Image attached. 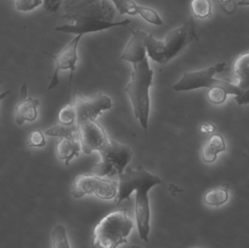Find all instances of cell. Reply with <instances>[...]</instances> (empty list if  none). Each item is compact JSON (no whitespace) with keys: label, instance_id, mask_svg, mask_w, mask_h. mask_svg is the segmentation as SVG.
I'll use <instances>...</instances> for the list:
<instances>
[{"label":"cell","instance_id":"44dd1931","mask_svg":"<svg viewBox=\"0 0 249 248\" xmlns=\"http://www.w3.org/2000/svg\"><path fill=\"white\" fill-rule=\"evenodd\" d=\"M228 192L225 188L212 189L205 195V203L212 206L223 205L228 199Z\"/></svg>","mask_w":249,"mask_h":248},{"label":"cell","instance_id":"9c48e42d","mask_svg":"<svg viewBox=\"0 0 249 248\" xmlns=\"http://www.w3.org/2000/svg\"><path fill=\"white\" fill-rule=\"evenodd\" d=\"M198 40L196 22L190 17L179 27L170 31L163 40L165 60L168 64L192 42Z\"/></svg>","mask_w":249,"mask_h":248},{"label":"cell","instance_id":"52a82bcc","mask_svg":"<svg viewBox=\"0 0 249 248\" xmlns=\"http://www.w3.org/2000/svg\"><path fill=\"white\" fill-rule=\"evenodd\" d=\"M118 183L92 174H79L74 178L71 195L80 199L86 195H94L105 200L113 199L118 193Z\"/></svg>","mask_w":249,"mask_h":248},{"label":"cell","instance_id":"8fae6325","mask_svg":"<svg viewBox=\"0 0 249 248\" xmlns=\"http://www.w3.org/2000/svg\"><path fill=\"white\" fill-rule=\"evenodd\" d=\"M82 149L85 154H90L93 151L103 149L110 140L99 122L87 120L77 124Z\"/></svg>","mask_w":249,"mask_h":248},{"label":"cell","instance_id":"d6986e66","mask_svg":"<svg viewBox=\"0 0 249 248\" xmlns=\"http://www.w3.org/2000/svg\"><path fill=\"white\" fill-rule=\"evenodd\" d=\"M78 132V127L77 123L72 125H64L60 123L55 125L45 131V135L51 137H59V138H74V133Z\"/></svg>","mask_w":249,"mask_h":248},{"label":"cell","instance_id":"4fadbf2b","mask_svg":"<svg viewBox=\"0 0 249 248\" xmlns=\"http://www.w3.org/2000/svg\"><path fill=\"white\" fill-rule=\"evenodd\" d=\"M28 87L23 83L20 87V99L15 107V122L21 126L25 122H34L38 116L37 108L40 104L39 99L28 97Z\"/></svg>","mask_w":249,"mask_h":248},{"label":"cell","instance_id":"8992f818","mask_svg":"<svg viewBox=\"0 0 249 248\" xmlns=\"http://www.w3.org/2000/svg\"><path fill=\"white\" fill-rule=\"evenodd\" d=\"M99 152L102 160L93 165L92 174L102 178L122 174L133 155V150L129 146L115 140H110L109 144Z\"/></svg>","mask_w":249,"mask_h":248},{"label":"cell","instance_id":"cb8c5ba5","mask_svg":"<svg viewBox=\"0 0 249 248\" xmlns=\"http://www.w3.org/2000/svg\"><path fill=\"white\" fill-rule=\"evenodd\" d=\"M58 120L64 125H72L76 123V112L72 103H67L63 106L58 113Z\"/></svg>","mask_w":249,"mask_h":248},{"label":"cell","instance_id":"30bf717a","mask_svg":"<svg viewBox=\"0 0 249 248\" xmlns=\"http://www.w3.org/2000/svg\"><path fill=\"white\" fill-rule=\"evenodd\" d=\"M82 37L83 35H76L75 37L57 55L45 52L46 55L53 59L55 63V68L48 85V90H53L59 84V72L63 70H70V87L71 86L73 75L77 68V63L78 61L77 49Z\"/></svg>","mask_w":249,"mask_h":248},{"label":"cell","instance_id":"4dcf8cb0","mask_svg":"<svg viewBox=\"0 0 249 248\" xmlns=\"http://www.w3.org/2000/svg\"><path fill=\"white\" fill-rule=\"evenodd\" d=\"M9 93H10V90H7V91L4 92V93H1V84H0V100L5 99V98L8 96Z\"/></svg>","mask_w":249,"mask_h":248},{"label":"cell","instance_id":"ffe728a7","mask_svg":"<svg viewBox=\"0 0 249 248\" xmlns=\"http://www.w3.org/2000/svg\"><path fill=\"white\" fill-rule=\"evenodd\" d=\"M121 15L141 16L143 6L139 5L133 0H110Z\"/></svg>","mask_w":249,"mask_h":248},{"label":"cell","instance_id":"7402d4cb","mask_svg":"<svg viewBox=\"0 0 249 248\" xmlns=\"http://www.w3.org/2000/svg\"><path fill=\"white\" fill-rule=\"evenodd\" d=\"M190 7L193 16L197 18H206L212 15L211 0H192Z\"/></svg>","mask_w":249,"mask_h":248},{"label":"cell","instance_id":"e0dca14e","mask_svg":"<svg viewBox=\"0 0 249 248\" xmlns=\"http://www.w3.org/2000/svg\"><path fill=\"white\" fill-rule=\"evenodd\" d=\"M146 52L150 59L160 65L167 64L163 40L157 39L152 33L148 34L146 39Z\"/></svg>","mask_w":249,"mask_h":248},{"label":"cell","instance_id":"83f0119b","mask_svg":"<svg viewBox=\"0 0 249 248\" xmlns=\"http://www.w3.org/2000/svg\"><path fill=\"white\" fill-rule=\"evenodd\" d=\"M64 0H42L44 9L49 13L58 11Z\"/></svg>","mask_w":249,"mask_h":248},{"label":"cell","instance_id":"d4e9b609","mask_svg":"<svg viewBox=\"0 0 249 248\" xmlns=\"http://www.w3.org/2000/svg\"><path fill=\"white\" fill-rule=\"evenodd\" d=\"M28 147L42 148L46 145L45 133L39 129L32 130L28 136Z\"/></svg>","mask_w":249,"mask_h":248},{"label":"cell","instance_id":"1f68e13d","mask_svg":"<svg viewBox=\"0 0 249 248\" xmlns=\"http://www.w3.org/2000/svg\"><path fill=\"white\" fill-rule=\"evenodd\" d=\"M237 4L238 6H249V0H240Z\"/></svg>","mask_w":249,"mask_h":248},{"label":"cell","instance_id":"277c9868","mask_svg":"<svg viewBox=\"0 0 249 248\" xmlns=\"http://www.w3.org/2000/svg\"><path fill=\"white\" fill-rule=\"evenodd\" d=\"M225 66L226 64L225 62L219 63L200 71L184 72L179 81L173 86L172 89L177 92H181L190 91L202 87L212 88L220 87L225 89L228 94L239 96L243 90L238 85L232 84L228 80H218L213 77L215 74L223 71Z\"/></svg>","mask_w":249,"mask_h":248},{"label":"cell","instance_id":"5bb4252c","mask_svg":"<svg viewBox=\"0 0 249 248\" xmlns=\"http://www.w3.org/2000/svg\"><path fill=\"white\" fill-rule=\"evenodd\" d=\"M130 32L132 35L131 38L127 42L120 58L122 61L133 64L148 58L146 52V39L148 34L142 29H130Z\"/></svg>","mask_w":249,"mask_h":248},{"label":"cell","instance_id":"3957f363","mask_svg":"<svg viewBox=\"0 0 249 248\" xmlns=\"http://www.w3.org/2000/svg\"><path fill=\"white\" fill-rule=\"evenodd\" d=\"M133 223L127 215V210L111 212L104 217L92 233V247L115 248L127 243V237L133 230Z\"/></svg>","mask_w":249,"mask_h":248},{"label":"cell","instance_id":"7a4b0ae2","mask_svg":"<svg viewBox=\"0 0 249 248\" xmlns=\"http://www.w3.org/2000/svg\"><path fill=\"white\" fill-rule=\"evenodd\" d=\"M132 65L131 78L124 90L131 101L135 118L146 131L150 110L149 89L152 85L154 72L148 58Z\"/></svg>","mask_w":249,"mask_h":248},{"label":"cell","instance_id":"9a60e30c","mask_svg":"<svg viewBox=\"0 0 249 248\" xmlns=\"http://www.w3.org/2000/svg\"><path fill=\"white\" fill-rule=\"evenodd\" d=\"M81 149L80 141H76L75 138H62L57 143L55 152L57 157L65 162L66 166H69L74 157H79Z\"/></svg>","mask_w":249,"mask_h":248},{"label":"cell","instance_id":"f546056e","mask_svg":"<svg viewBox=\"0 0 249 248\" xmlns=\"http://www.w3.org/2000/svg\"><path fill=\"white\" fill-rule=\"evenodd\" d=\"M215 126L212 124H205L200 127V131L203 133H212L215 131Z\"/></svg>","mask_w":249,"mask_h":248},{"label":"cell","instance_id":"484cf974","mask_svg":"<svg viewBox=\"0 0 249 248\" xmlns=\"http://www.w3.org/2000/svg\"><path fill=\"white\" fill-rule=\"evenodd\" d=\"M227 95L228 93L222 87H213L209 88V91L208 92V99L215 104H220L226 100Z\"/></svg>","mask_w":249,"mask_h":248},{"label":"cell","instance_id":"ac0fdd59","mask_svg":"<svg viewBox=\"0 0 249 248\" xmlns=\"http://www.w3.org/2000/svg\"><path fill=\"white\" fill-rule=\"evenodd\" d=\"M234 71L238 79V87L242 90L249 89V51L240 55L235 64Z\"/></svg>","mask_w":249,"mask_h":248},{"label":"cell","instance_id":"4316f807","mask_svg":"<svg viewBox=\"0 0 249 248\" xmlns=\"http://www.w3.org/2000/svg\"><path fill=\"white\" fill-rule=\"evenodd\" d=\"M16 7L20 12H30L42 4V0H15Z\"/></svg>","mask_w":249,"mask_h":248},{"label":"cell","instance_id":"d6a6232c","mask_svg":"<svg viewBox=\"0 0 249 248\" xmlns=\"http://www.w3.org/2000/svg\"><path fill=\"white\" fill-rule=\"evenodd\" d=\"M231 1V0H221V1H222V2H223V3H228Z\"/></svg>","mask_w":249,"mask_h":248},{"label":"cell","instance_id":"ba28073f","mask_svg":"<svg viewBox=\"0 0 249 248\" xmlns=\"http://www.w3.org/2000/svg\"><path fill=\"white\" fill-rule=\"evenodd\" d=\"M73 106L75 109L76 123L87 120H95L103 111L112 107V100L103 93H96L86 97L80 92L73 93Z\"/></svg>","mask_w":249,"mask_h":248},{"label":"cell","instance_id":"5b68a950","mask_svg":"<svg viewBox=\"0 0 249 248\" xmlns=\"http://www.w3.org/2000/svg\"><path fill=\"white\" fill-rule=\"evenodd\" d=\"M116 11L110 0H66L61 17L71 22L82 19L113 22Z\"/></svg>","mask_w":249,"mask_h":248},{"label":"cell","instance_id":"6da1fadb","mask_svg":"<svg viewBox=\"0 0 249 248\" xmlns=\"http://www.w3.org/2000/svg\"><path fill=\"white\" fill-rule=\"evenodd\" d=\"M118 177V193L114 203L120 205L126 199L130 201V195L133 191H136L135 212L138 231L141 240L148 243L150 230V208L148 192L154 186L160 184L162 180L142 167H138L136 170L127 167Z\"/></svg>","mask_w":249,"mask_h":248},{"label":"cell","instance_id":"7c38bea8","mask_svg":"<svg viewBox=\"0 0 249 248\" xmlns=\"http://www.w3.org/2000/svg\"><path fill=\"white\" fill-rule=\"evenodd\" d=\"M130 23L128 19L121 21L108 22L96 19H82L72 22L71 24H64L56 26L55 32L71 33L75 35H84L86 33L101 32L117 26H126Z\"/></svg>","mask_w":249,"mask_h":248},{"label":"cell","instance_id":"603a6c76","mask_svg":"<svg viewBox=\"0 0 249 248\" xmlns=\"http://www.w3.org/2000/svg\"><path fill=\"white\" fill-rule=\"evenodd\" d=\"M52 246L53 248H70L67 230L63 225H57L51 232Z\"/></svg>","mask_w":249,"mask_h":248},{"label":"cell","instance_id":"f1b7e54d","mask_svg":"<svg viewBox=\"0 0 249 248\" xmlns=\"http://www.w3.org/2000/svg\"><path fill=\"white\" fill-rule=\"evenodd\" d=\"M237 103L240 106L241 105L249 104V89L248 90H243L241 94L239 96H236L235 97Z\"/></svg>","mask_w":249,"mask_h":248},{"label":"cell","instance_id":"2e32d148","mask_svg":"<svg viewBox=\"0 0 249 248\" xmlns=\"http://www.w3.org/2000/svg\"><path fill=\"white\" fill-rule=\"evenodd\" d=\"M226 149L225 140L219 134L212 135L202 149L203 161L212 163L216 160L217 154L225 151Z\"/></svg>","mask_w":249,"mask_h":248}]
</instances>
